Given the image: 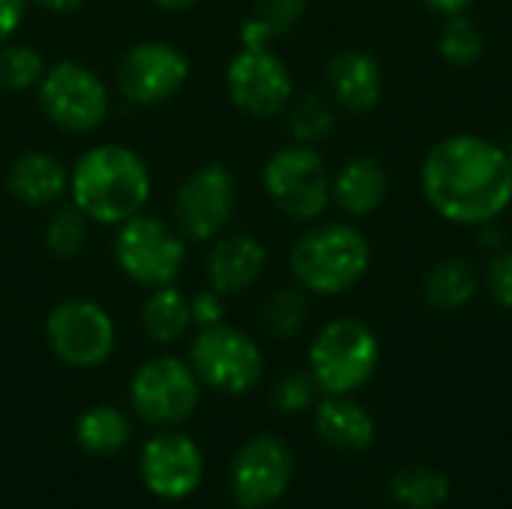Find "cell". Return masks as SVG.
Instances as JSON below:
<instances>
[{
  "mask_svg": "<svg viewBox=\"0 0 512 509\" xmlns=\"http://www.w3.org/2000/svg\"><path fill=\"white\" fill-rule=\"evenodd\" d=\"M420 192L429 210L459 228L501 222L512 207V168L507 147L456 132L429 147L420 165Z\"/></svg>",
  "mask_w": 512,
  "mask_h": 509,
  "instance_id": "1",
  "label": "cell"
},
{
  "mask_svg": "<svg viewBox=\"0 0 512 509\" xmlns=\"http://www.w3.org/2000/svg\"><path fill=\"white\" fill-rule=\"evenodd\" d=\"M153 174L141 153L126 144H96L69 168V201L93 222L117 228L147 210Z\"/></svg>",
  "mask_w": 512,
  "mask_h": 509,
  "instance_id": "2",
  "label": "cell"
},
{
  "mask_svg": "<svg viewBox=\"0 0 512 509\" xmlns=\"http://www.w3.org/2000/svg\"><path fill=\"white\" fill-rule=\"evenodd\" d=\"M294 285L312 297H342L372 270L369 237L345 219H318L294 240L288 252Z\"/></svg>",
  "mask_w": 512,
  "mask_h": 509,
  "instance_id": "3",
  "label": "cell"
},
{
  "mask_svg": "<svg viewBox=\"0 0 512 509\" xmlns=\"http://www.w3.org/2000/svg\"><path fill=\"white\" fill-rule=\"evenodd\" d=\"M306 363L321 396H354L378 372V333L360 318H333L309 342Z\"/></svg>",
  "mask_w": 512,
  "mask_h": 509,
  "instance_id": "4",
  "label": "cell"
},
{
  "mask_svg": "<svg viewBox=\"0 0 512 509\" xmlns=\"http://www.w3.org/2000/svg\"><path fill=\"white\" fill-rule=\"evenodd\" d=\"M111 249L120 273L147 291L174 285L189 258V240L177 231V225L147 210L114 228Z\"/></svg>",
  "mask_w": 512,
  "mask_h": 509,
  "instance_id": "5",
  "label": "cell"
},
{
  "mask_svg": "<svg viewBox=\"0 0 512 509\" xmlns=\"http://www.w3.org/2000/svg\"><path fill=\"white\" fill-rule=\"evenodd\" d=\"M330 168L312 144H285L273 150L261 168V186L270 204L291 222H318L330 201Z\"/></svg>",
  "mask_w": 512,
  "mask_h": 509,
  "instance_id": "6",
  "label": "cell"
},
{
  "mask_svg": "<svg viewBox=\"0 0 512 509\" xmlns=\"http://www.w3.org/2000/svg\"><path fill=\"white\" fill-rule=\"evenodd\" d=\"M36 102L51 126L69 135H90L105 126L111 114V90L108 84L78 60L48 63Z\"/></svg>",
  "mask_w": 512,
  "mask_h": 509,
  "instance_id": "7",
  "label": "cell"
},
{
  "mask_svg": "<svg viewBox=\"0 0 512 509\" xmlns=\"http://www.w3.org/2000/svg\"><path fill=\"white\" fill-rule=\"evenodd\" d=\"M189 366L201 387L222 396H246L264 378V351L240 327L213 324L201 327L189 342Z\"/></svg>",
  "mask_w": 512,
  "mask_h": 509,
  "instance_id": "8",
  "label": "cell"
},
{
  "mask_svg": "<svg viewBox=\"0 0 512 509\" xmlns=\"http://www.w3.org/2000/svg\"><path fill=\"white\" fill-rule=\"evenodd\" d=\"M201 399V381L189 360L159 354L144 360L129 381V405L138 420L156 429L186 423Z\"/></svg>",
  "mask_w": 512,
  "mask_h": 509,
  "instance_id": "9",
  "label": "cell"
},
{
  "mask_svg": "<svg viewBox=\"0 0 512 509\" xmlns=\"http://www.w3.org/2000/svg\"><path fill=\"white\" fill-rule=\"evenodd\" d=\"M45 342L60 363L72 369H99L117 348V324L102 303L69 297L48 312Z\"/></svg>",
  "mask_w": 512,
  "mask_h": 509,
  "instance_id": "10",
  "label": "cell"
},
{
  "mask_svg": "<svg viewBox=\"0 0 512 509\" xmlns=\"http://www.w3.org/2000/svg\"><path fill=\"white\" fill-rule=\"evenodd\" d=\"M237 210V180L228 165L207 162L183 177L174 192V225L189 243H210L222 231Z\"/></svg>",
  "mask_w": 512,
  "mask_h": 509,
  "instance_id": "11",
  "label": "cell"
},
{
  "mask_svg": "<svg viewBox=\"0 0 512 509\" xmlns=\"http://www.w3.org/2000/svg\"><path fill=\"white\" fill-rule=\"evenodd\" d=\"M189 57L165 39H144L123 51L114 69V84L120 96L141 108H156L171 102L189 81Z\"/></svg>",
  "mask_w": 512,
  "mask_h": 509,
  "instance_id": "12",
  "label": "cell"
},
{
  "mask_svg": "<svg viewBox=\"0 0 512 509\" xmlns=\"http://www.w3.org/2000/svg\"><path fill=\"white\" fill-rule=\"evenodd\" d=\"M225 90L249 117H279L294 99L291 66L273 48H243L225 66Z\"/></svg>",
  "mask_w": 512,
  "mask_h": 509,
  "instance_id": "13",
  "label": "cell"
},
{
  "mask_svg": "<svg viewBox=\"0 0 512 509\" xmlns=\"http://www.w3.org/2000/svg\"><path fill=\"white\" fill-rule=\"evenodd\" d=\"M294 480V453L279 435L249 438L231 462V495L243 509L282 501Z\"/></svg>",
  "mask_w": 512,
  "mask_h": 509,
  "instance_id": "14",
  "label": "cell"
},
{
  "mask_svg": "<svg viewBox=\"0 0 512 509\" xmlns=\"http://www.w3.org/2000/svg\"><path fill=\"white\" fill-rule=\"evenodd\" d=\"M141 483L159 501H186L204 480V453L186 432H156L138 456Z\"/></svg>",
  "mask_w": 512,
  "mask_h": 509,
  "instance_id": "15",
  "label": "cell"
},
{
  "mask_svg": "<svg viewBox=\"0 0 512 509\" xmlns=\"http://www.w3.org/2000/svg\"><path fill=\"white\" fill-rule=\"evenodd\" d=\"M267 261L270 255L261 237L249 231H222L216 240L207 243V258H204L207 288H213L225 300L249 294L264 279Z\"/></svg>",
  "mask_w": 512,
  "mask_h": 509,
  "instance_id": "16",
  "label": "cell"
},
{
  "mask_svg": "<svg viewBox=\"0 0 512 509\" xmlns=\"http://www.w3.org/2000/svg\"><path fill=\"white\" fill-rule=\"evenodd\" d=\"M390 195L387 165L372 153L345 159L330 177V201L348 219H366L381 210Z\"/></svg>",
  "mask_w": 512,
  "mask_h": 509,
  "instance_id": "17",
  "label": "cell"
},
{
  "mask_svg": "<svg viewBox=\"0 0 512 509\" xmlns=\"http://www.w3.org/2000/svg\"><path fill=\"white\" fill-rule=\"evenodd\" d=\"M327 93L342 111L369 114L384 99V69L369 51L345 48L327 63Z\"/></svg>",
  "mask_w": 512,
  "mask_h": 509,
  "instance_id": "18",
  "label": "cell"
},
{
  "mask_svg": "<svg viewBox=\"0 0 512 509\" xmlns=\"http://www.w3.org/2000/svg\"><path fill=\"white\" fill-rule=\"evenodd\" d=\"M6 189L24 207H57L69 198V168L54 153L24 150L6 168Z\"/></svg>",
  "mask_w": 512,
  "mask_h": 509,
  "instance_id": "19",
  "label": "cell"
},
{
  "mask_svg": "<svg viewBox=\"0 0 512 509\" xmlns=\"http://www.w3.org/2000/svg\"><path fill=\"white\" fill-rule=\"evenodd\" d=\"M315 432L318 438L333 447L336 453H366L375 438L378 426L366 405L351 396H324L315 405Z\"/></svg>",
  "mask_w": 512,
  "mask_h": 509,
  "instance_id": "20",
  "label": "cell"
},
{
  "mask_svg": "<svg viewBox=\"0 0 512 509\" xmlns=\"http://www.w3.org/2000/svg\"><path fill=\"white\" fill-rule=\"evenodd\" d=\"M483 288V273L465 255H444L438 258L423 276V300L435 312H459L477 300Z\"/></svg>",
  "mask_w": 512,
  "mask_h": 509,
  "instance_id": "21",
  "label": "cell"
},
{
  "mask_svg": "<svg viewBox=\"0 0 512 509\" xmlns=\"http://www.w3.org/2000/svg\"><path fill=\"white\" fill-rule=\"evenodd\" d=\"M195 321H192V306H189V294H183L174 285H162L153 288L141 306V330L147 333L150 342L156 345H174L180 339H186L192 333Z\"/></svg>",
  "mask_w": 512,
  "mask_h": 509,
  "instance_id": "22",
  "label": "cell"
},
{
  "mask_svg": "<svg viewBox=\"0 0 512 509\" xmlns=\"http://www.w3.org/2000/svg\"><path fill=\"white\" fill-rule=\"evenodd\" d=\"M75 441L87 456L108 459V456H117L129 447L132 423L114 405H90L75 420Z\"/></svg>",
  "mask_w": 512,
  "mask_h": 509,
  "instance_id": "23",
  "label": "cell"
},
{
  "mask_svg": "<svg viewBox=\"0 0 512 509\" xmlns=\"http://www.w3.org/2000/svg\"><path fill=\"white\" fill-rule=\"evenodd\" d=\"M309 0H255L249 18L240 27L243 48H270L276 39L294 33L306 15Z\"/></svg>",
  "mask_w": 512,
  "mask_h": 509,
  "instance_id": "24",
  "label": "cell"
},
{
  "mask_svg": "<svg viewBox=\"0 0 512 509\" xmlns=\"http://www.w3.org/2000/svg\"><path fill=\"white\" fill-rule=\"evenodd\" d=\"M288 114V135L297 144H312L318 147L321 141H327L336 129V108L333 99L321 96V93H303L294 96L291 105L285 108Z\"/></svg>",
  "mask_w": 512,
  "mask_h": 509,
  "instance_id": "25",
  "label": "cell"
},
{
  "mask_svg": "<svg viewBox=\"0 0 512 509\" xmlns=\"http://www.w3.org/2000/svg\"><path fill=\"white\" fill-rule=\"evenodd\" d=\"M390 498L402 509H441L450 498V480L435 468H405L390 480Z\"/></svg>",
  "mask_w": 512,
  "mask_h": 509,
  "instance_id": "26",
  "label": "cell"
},
{
  "mask_svg": "<svg viewBox=\"0 0 512 509\" xmlns=\"http://www.w3.org/2000/svg\"><path fill=\"white\" fill-rule=\"evenodd\" d=\"M306 321H309V294L300 285L276 288L261 306V327L279 342L294 339L306 327Z\"/></svg>",
  "mask_w": 512,
  "mask_h": 509,
  "instance_id": "27",
  "label": "cell"
},
{
  "mask_svg": "<svg viewBox=\"0 0 512 509\" xmlns=\"http://www.w3.org/2000/svg\"><path fill=\"white\" fill-rule=\"evenodd\" d=\"M438 54L456 69H468V66L480 63V57L486 54V36H483L480 24L474 18H468V12L447 18L438 33Z\"/></svg>",
  "mask_w": 512,
  "mask_h": 509,
  "instance_id": "28",
  "label": "cell"
},
{
  "mask_svg": "<svg viewBox=\"0 0 512 509\" xmlns=\"http://www.w3.org/2000/svg\"><path fill=\"white\" fill-rule=\"evenodd\" d=\"M90 225L93 222L72 201L69 204H57V210L48 216V222L42 228V243L57 258H75L87 246Z\"/></svg>",
  "mask_w": 512,
  "mask_h": 509,
  "instance_id": "29",
  "label": "cell"
},
{
  "mask_svg": "<svg viewBox=\"0 0 512 509\" xmlns=\"http://www.w3.org/2000/svg\"><path fill=\"white\" fill-rule=\"evenodd\" d=\"M48 63L39 48L27 42H3L0 45V90L6 93H24L36 90Z\"/></svg>",
  "mask_w": 512,
  "mask_h": 509,
  "instance_id": "30",
  "label": "cell"
},
{
  "mask_svg": "<svg viewBox=\"0 0 512 509\" xmlns=\"http://www.w3.org/2000/svg\"><path fill=\"white\" fill-rule=\"evenodd\" d=\"M318 396H321V390H318L309 369L285 372L282 378H276L273 393H270L273 408L282 411V414H303V411L318 405Z\"/></svg>",
  "mask_w": 512,
  "mask_h": 509,
  "instance_id": "31",
  "label": "cell"
},
{
  "mask_svg": "<svg viewBox=\"0 0 512 509\" xmlns=\"http://www.w3.org/2000/svg\"><path fill=\"white\" fill-rule=\"evenodd\" d=\"M483 288L501 309L512 312V246L492 252L483 267Z\"/></svg>",
  "mask_w": 512,
  "mask_h": 509,
  "instance_id": "32",
  "label": "cell"
},
{
  "mask_svg": "<svg viewBox=\"0 0 512 509\" xmlns=\"http://www.w3.org/2000/svg\"><path fill=\"white\" fill-rule=\"evenodd\" d=\"M189 306H192V321L195 327H213V324H222L225 321V297L216 294L213 288H201L189 297Z\"/></svg>",
  "mask_w": 512,
  "mask_h": 509,
  "instance_id": "33",
  "label": "cell"
},
{
  "mask_svg": "<svg viewBox=\"0 0 512 509\" xmlns=\"http://www.w3.org/2000/svg\"><path fill=\"white\" fill-rule=\"evenodd\" d=\"M30 0H0V45L9 42L24 24Z\"/></svg>",
  "mask_w": 512,
  "mask_h": 509,
  "instance_id": "34",
  "label": "cell"
},
{
  "mask_svg": "<svg viewBox=\"0 0 512 509\" xmlns=\"http://www.w3.org/2000/svg\"><path fill=\"white\" fill-rule=\"evenodd\" d=\"M474 231H477L480 246L489 249V252H498V249L507 246V234H504L501 222H486V225H480V228H474Z\"/></svg>",
  "mask_w": 512,
  "mask_h": 509,
  "instance_id": "35",
  "label": "cell"
},
{
  "mask_svg": "<svg viewBox=\"0 0 512 509\" xmlns=\"http://www.w3.org/2000/svg\"><path fill=\"white\" fill-rule=\"evenodd\" d=\"M429 12L441 15V18H453V15H465L474 0H420Z\"/></svg>",
  "mask_w": 512,
  "mask_h": 509,
  "instance_id": "36",
  "label": "cell"
},
{
  "mask_svg": "<svg viewBox=\"0 0 512 509\" xmlns=\"http://www.w3.org/2000/svg\"><path fill=\"white\" fill-rule=\"evenodd\" d=\"M30 6H36L42 12H51V15H69V12L81 9L84 0H30Z\"/></svg>",
  "mask_w": 512,
  "mask_h": 509,
  "instance_id": "37",
  "label": "cell"
},
{
  "mask_svg": "<svg viewBox=\"0 0 512 509\" xmlns=\"http://www.w3.org/2000/svg\"><path fill=\"white\" fill-rule=\"evenodd\" d=\"M156 9H165V12H186L192 6H198L201 0H150Z\"/></svg>",
  "mask_w": 512,
  "mask_h": 509,
  "instance_id": "38",
  "label": "cell"
},
{
  "mask_svg": "<svg viewBox=\"0 0 512 509\" xmlns=\"http://www.w3.org/2000/svg\"><path fill=\"white\" fill-rule=\"evenodd\" d=\"M504 147H507V156H510V168H512V138L504 144Z\"/></svg>",
  "mask_w": 512,
  "mask_h": 509,
  "instance_id": "39",
  "label": "cell"
}]
</instances>
